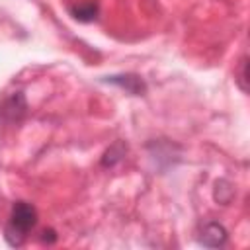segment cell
<instances>
[{
  "instance_id": "cell-3",
  "label": "cell",
  "mask_w": 250,
  "mask_h": 250,
  "mask_svg": "<svg viewBox=\"0 0 250 250\" xmlns=\"http://www.w3.org/2000/svg\"><path fill=\"white\" fill-rule=\"evenodd\" d=\"M199 242L203 246H223L227 242V230L219 223H207L201 230Z\"/></svg>"
},
{
  "instance_id": "cell-1",
  "label": "cell",
  "mask_w": 250,
  "mask_h": 250,
  "mask_svg": "<svg viewBox=\"0 0 250 250\" xmlns=\"http://www.w3.org/2000/svg\"><path fill=\"white\" fill-rule=\"evenodd\" d=\"M35 223H37V211L31 203H27V201L14 203L8 225H6V234H4L8 244L20 246L25 240L27 232L35 227Z\"/></svg>"
},
{
  "instance_id": "cell-2",
  "label": "cell",
  "mask_w": 250,
  "mask_h": 250,
  "mask_svg": "<svg viewBox=\"0 0 250 250\" xmlns=\"http://www.w3.org/2000/svg\"><path fill=\"white\" fill-rule=\"evenodd\" d=\"M104 82L115 84V86L123 88L125 92L133 94V96H143L145 90H146L145 82H143L139 76H135V74H113V76H105Z\"/></svg>"
},
{
  "instance_id": "cell-4",
  "label": "cell",
  "mask_w": 250,
  "mask_h": 250,
  "mask_svg": "<svg viewBox=\"0 0 250 250\" xmlns=\"http://www.w3.org/2000/svg\"><path fill=\"white\" fill-rule=\"evenodd\" d=\"M98 14V8L94 4H88V6H78V8H72V16L76 20H82V21H90L94 20Z\"/></svg>"
}]
</instances>
